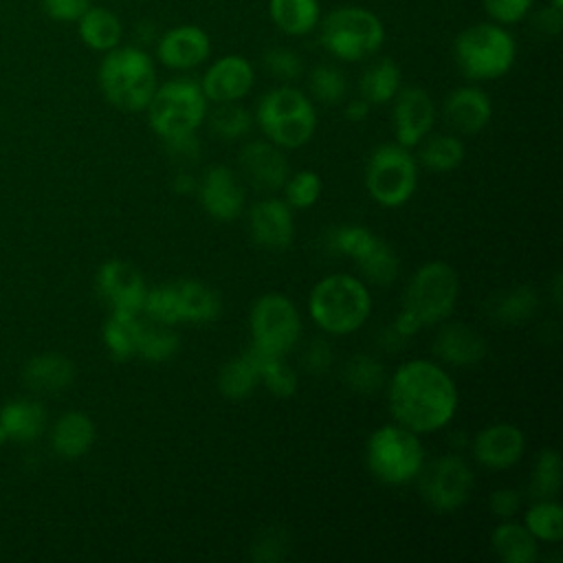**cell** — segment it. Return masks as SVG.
<instances>
[{"label":"cell","mask_w":563,"mask_h":563,"mask_svg":"<svg viewBox=\"0 0 563 563\" xmlns=\"http://www.w3.org/2000/svg\"><path fill=\"white\" fill-rule=\"evenodd\" d=\"M365 462L372 475L387 484L400 486L416 479L424 466V446L418 433L402 424H383L365 442Z\"/></svg>","instance_id":"52a82bcc"},{"label":"cell","mask_w":563,"mask_h":563,"mask_svg":"<svg viewBox=\"0 0 563 563\" xmlns=\"http://www.w3.org/2000/svg\"><path fill=\"white\" fill-rule=\"evenodd\" d=\"M284 196H286V205L290 209H308L312 207L319 198H321V176L312 169H299L295 174H290L284 183Z\"/></svg>","instance_id":"ee69618b"},{"label":"cell","mask_w":563,"mask_h":563,"mask_svg":"<svg viewBox=\"0 0 563 563\" xmlns=\"http://www.w3.org/2000/svg\"><path fill=\"white\" fill-rule=\"evenodd\" d=\"M343 380L356 394H376L380 387H385L387 374L378 358L369 354H356L345 363Z\"/></svg>","instance_id":"f35d334b"},{"label":"cell","mask_w":563,"mask_h":563,"mask_svg":"<svg viewBox=\"0 0 563 563\" xmlns=\"http://www.w3.org/2000/svg\"><path fill=\"white\" fill-rule=\"evenodd\" d=\"M95 284L99 297L108 303L110 312L141 314L147 284L134 264L121 257L106 260L97 271Z\"/></svg>","instance_id":"4fadbf2b"},{"label":"cell","mask_w":563,"mask_h":563,"mask_svg":"<svg viewBox=\"0 0 563 563\" xmlns=\"http://www.w3.org/2000/svg\"><path fill=\"white\" fill-rule=\"evenodd\" d=\"M260 385V354L249 347L229 358L218 372V391L229 400H242Z\"/></svg>","instance_id":"f1b7e54d"},{"label":"cell","mask_w":563,"mask_h":563,"mask_svg":"<svg viewBox=\"0 0 563 563\" xmlns=\"http://www.w3.org/2000/svg\"><path fill=\"white\" fill-rule=\"evenodd\" d=\"M369 110H372V106H369L363 97H356V99H352V101L345 103L343 114H345V119L352 121V123H363V121L369 117Z\"/></svg>","instance_id":"11a10c76"},{"label":"cell","mask_w":563,"mask_h":563,"mask_svg":"<svg viewBox=\"0 0 563 563\" xmlns=\"http://www.w3.org/2000/svg\"><path fill=\"white\" fill-rule=\"evenodd\" d=\"M211 35L198 24H176L154 42L156 62L169 70H191L211 57Z\"/></svg>","instance_id":"5bb4252c"},{"label":"cell","mask_w":563,"mask_h":563,"mask_svg":"<svg viewBox=\"0 0 563 563\" xmlns=\"http://www.w3.org/2000/svg\"><path fill=\"white\" fill-rule=\"evenodd\" d=\"M552 299L556 306H561V273H556L552 279Z\"/></svg>","instance_id":"6f0895ef"},{"label":"cell","mask_w":563,"mask_h":563,"mask_svg":"<svg viewBox=\"0 0 563 563\" xmlns=\"http://www.w3.org/2000/svg\"><path fill=\"white\" fill-rule=\"evenodd\" d=\"M420 473L422 499L429 504V508L442 515L460 510L475 488V473L457 453L435 457L427 468L422 466Z\"/></svg>","instance_id":"7c38bea8"},{"label":"cell","mask_w":563,"mask_h":563,"mask_svg":"<svg viewBox=\"0 0 563 563\" xmlns=\"http://www.w3.org/2000/svg\"><path fill=\"white\" fill-rule=\"evenodd\" d=\"M79 40L86 48L97 53H108L123 42V22L108 7H88L84 15L75 22Z\"/></svg>","instance_id":"484cf974"},{"label":"cell","mask_w":563,"mask_h":563,"mask_svg":"<svg viewBox=\"0 0 563 563\" xmlns=\"http://www.w3.org/2000/svg\"><path fill=\"white\" fill-rule=\"evenodd\" d=\"M308 88L314 101L334 106L341 103L347 95V77L334 64H317L308 75Z\"/></svg>","instance_id":"ab89813d"},{"label":"cell","mask_w":563,"mask_h":563,"mask_svg":"<svg viewBox=\"0 0 563 563\" xmlns=\"http://www.w3.org/2000/svg\"><path fill=\"white\" fill-rule=\"evenodd\" d=\"M356 266L363 277L376 286H389L398 277V257L383 238Z\"/></svg>","instance_id":"b9f144b4"},{"label":"cell","mask_w":563,"mask_h":563,"mask_svg":"<svg viewBox=\"0 0 563 563\" xmlns=\"http://www.w3.org/2000/svg\"><path fill=\"white\" fill-rule=\"evenodd\" d=\"M273 26L288 37H303L317 31L321 20L319 0H268Z\"/></svg>","instance_id":"83f0119b"},{"label":"cell","mask_w":563,"mask_h":563,"mask_svg":"<svg viewBox=\"0 0 563 563\" xmlns=\"http://www.w3.org/2000/svg\"><path fill=\"white\" fill-rule=\"evenodd\" d=\"M198 84L211 103L242 101L255 86V68L244 55H222L207 66Z\"/></svg>","instance_id":"2e32d148"},{"label":"cell","mask_w":563,"mask_h":563,"mask_svg":"<svg viewBox=\"0 0 563 563\" xmlns=\"http://www.w3.org/2000/svg\"><path fill=\"white\" fill-rule=\"evenodd\" d=\"M46 429V409L33 398H13L0 409V444H29Z\"/></svg>","instance_id":"603a6c76"},{"label":"cell","mask_w":563,"mask_h":563,"mask_svg":"<svg viewBox=\"0 0 563 563\" xmlns=\"http://www.w3.org/2000/svg\"><path fill=\"white\" fill-rule=\"evenodd\" d=\"M537 306H539L537 290L532 286H517L493 299L490 314L499 323L517 325L532 319V314L537 312Z\"/></svg>","instance_id":"e575fe53"},{"label":"cell","mask_w":563,"mask_h":563,"mask_svg":"<svg viewBox=\"0 0 563 563\" xmlns=\"http://www.w3.org/2000/svg\"><path fill=\"white\" fill-rule=\"evenodd\" d=\"M319 42L339 62H363L376 55L387 37L383 20L358 4H341L321 15Z\"/></svg>","instance_id":"8992f818"},{"label":"cell","mask_w":563,"mask_h":563,"mask_svg":"<svg viewBox=\"0 0 563 563\" xmlns=\"http://www.w3.org/2000/svg\"><path fill=\"white\" fill-rule=\"evenodd\" d=\"M418 185V163L409 147L398 143L378 145L365 165V189L374 202L394 209L405 205Z\"/></svg>","instance_id":"30bf717a"},{"label":"cell","mask_w":563,"mask_h":563,"mask_svg":"<svg viewBox=\"0 0 563 563\" xmlns=\"http://www.w3.org/2000/svg\"><path fill=\"white\" fill-rule=\"evenodd\" d=\"M391 328L396 330V334L398 336H402L405 341L409 339V336H413L422 325H420V321L411 314V312H407V310H402L400 308V312L396 314V321L391 323Z\"/></svg>","instance_id":"db71d44e"},{"label":"cell","mask_w":563,"mask_h":563,"mask_svg":"<svg viewBox=\"0 0 563 563\" xmlns=\"http://www.w3.org/2000/svg\"><path fill=\"white\" fill-rule=\"evenodd\" d=\"M484 13L490 22L501 26H512L532 13L534 0H482Z\"/></svg>","instance_id":"7dc6e473"},{"label":"cell","mask_w":563,"mask_h":563,"mask_svg":"<svg viewBox=\"0 0 563 563\" xmlns=\"http://www.w3.org/2000/svg\"><path fill=\"white\" fill-rule=\"evenodd\" d=\"M240 167L246 180L260 191H277L290 176V165L275 143L249 141L240 150Z\"/></svg>","instance_id":"ac0fdd59"},{"label":"cell","mask_w":563,"mask_h":563,"mask_svg":"<svg viewBox=\"0 0 563 563\" xmlns=\"http://www.w3.org/2000/svg\"><path fill=\"white\" fill-rule=\"evenodd\" d=\"M75 363L55 352L31 356L22 367V380L35 394H59L66 391L75 380Z\"/></svg>","instance_id":"cb8c5ba5"},{"label":"cell","mask_w":563,"mask_h":563,"mask_svg":"<svg viewBox=\"0 0 563 563\" xmlns=\"http://www.w3.org/2000/svg\"><path fill=\"white\" fill-rule=\"evenodd\" d=\"M97 84L112 108L121 112H141L147 108L158 86L156 62L143 46L119 44L103 53Z\"/></svg>","instance_id":"7a4b0ae2"},{"label":"cell","mask_w":563,"mask_h":563,"mask_svg":"<svg viewBox=\"0 0 563 563\" xmlns=\"http://www.w3.org/2000/svg\"><path fill=\"white\" fill-rule=\"evenodd\" d=\"M198 198L207 216L220 222L240 218L246 202L244 185L227 165H213L205 172L198 185Z\"/></svg>","instance_id":"e0dca14e"},{"label":"cell","mask_w":563,"mask_h":563,"mask_svg":"<svg viewBox=\"0 0 563 563\" xmlns=\"http://www.w3.org/2000/svg\"><path fill=\"white\" fill-rule=\"evenodd\" d=\"M523 526L537 541L559 543L563 539V508L556 499H537L523 517Z\"/></svg>","instance_id":"d590c367"},{"label":"cell","mask_w":563,"mask_h":563,"mask_svg":"<svg viewBox=\"0 0 563 563\" xmlns=\"http://www.w3.org/2000/svg\"><path fill=\"white\" fill-rule=\"evenodd\" d=\"M488 508L495 517L499 519H510L517 515V510L521 508V497L515 488H508V486H501L497 490L490 493L488 497Z\"/></svg>","instance_id":"681fc988"},{"label":"cell","mask_w":563,"mask_h":563,"mask_svg":"<svg viewBox=\"0 0 563 563\" xmlns=\"http://www.w3.org/2000/svg\"><path fill=\"white\" fill-rule=\"evenodd\" d=\"M165 145L174 158H183V161H196L202 152V145H200V139L196 136V132L165 139Z\"/></svg>","instance_id":"816d5d0a"},{"label":"cell","mask_w":563,"mask_h":563,"mask_svg":"<svg viewBox=\"0 0 563 563\" xmlns=\"http://www.w3.org/2000/svg\"><path fill=\"white\" fill-rule=\"evenodd\" d=\"M207 117L211 132L222 141L244 139L253 128V117L244 106H240V101L216 103V108L211 110V114L207 112Z\"/></svg>","instance_id":"8d00e7d4"},{"label":"cell","mask_w":563,"mask_h":563,"mask_svg":"<svg viewBox=\"0 0 563 563\" xmlns=\"http://www.w3.org/2000/svg\"><path fill=\"white\" fill-rule=\"evenodd\" d=\"M453 59L466 79L493 81L515 66L517 42L508 26L490 20L475 22L455 35Z\"/></svg>","instance_id":"277c9868"},{"label":"cell","mask_w":563,"mask_h":563,"mask_svg":"<svg viewBox=\"0 0 563 563\" xmlns=\"http://www.w3.org/2000/svg\"><path fill=\"white\" fill-rule=\"evenodd\" d=\"M418 161L431 172H451L464 161V143L455 134H427L422 141Z\"/></svg>","instance_id":"836d02e7"},{"label":"cell","mask_w":563,"mask_h":563,"mask_svg":"<svg viewBox=\"0 0 563 563\" xmlns=\"http://www.w3.org/2000/svg\"><path fill=\"white\" fill-rule=\"evenodd\" d=\"M260 383L277 396L290 398L297 391L299 378L297 372L286 363V356H262L260 354Z\"/></svg>","instance_id":"7bdbcfd3"},{"label":"cell","mask_w":563,"mask_h":563,"mask_svg":"<svg viewBox=\"0 0 563 563\" xmlns=\"http://www.w3.org/2000/svg\"><path fill=\"white\" fill-rule=\"evenodd\" d=\"M180 323H211L222 312V299L218 290L200 279H174Z\"/></svg>","instance_id":"4316f807"},{"label":"cell","mask_w":563,"mask_h":563,"mask_svg":"<svg viewBox=\"0 0 563 563\" xmlns=\"http://www.w3.org/2000/svg\"><path fill=\"white\" fill-rule=\"evenodd\" d=\"M95 435V422L88 413L66 411L51 429V449L62 460H79L92 449Z\"/></svg>","instance_id":"d4e9b609"},{"label":"cell","mask_w":563,"mask_h":563,"mask_svg":"<svg viewBox=\"0 0 563 563\" xmlns=\"http://www.w3.org/2000/svg\"><path fill=\"white\" fill-rule=\"evenodd\" d=\"M255 123L271 143L282 150H295L314 136L317 108L303 90L282 84L257 99Z\"/></svg>","instance_id":"5b68a950"},{"label":"cell","mask_w":563,"mask_h":563,"mask_svg":"<svg viewBox=\"0 0 563 563\" xmlns=\"http://www.w3.org/2000/svg\"><path fill=\"white\" fill-rule=\"evenodd\" d=\"M288 534L282 526H266L251 543V559L257 563H277L286 559Z\"/></svg>","instance_id":"f6af8a7d"},{"label":"cell","mask_w":563,"mask_h":563,"mask_svg":"<svg viewBox=\"0 0 563 563\" xmlns=\"http://www.w3.org/2000/svg\"><path fill=\"white\" fill-rule=\"evenodd\" d=\"M530 490L534 499H554L561 490V455L556 449H543L532 468Z\"/></svg>","instance_id":"60d3db41"},{"label":"cell","mask_w":563,"mask_h":563,"mask_svg":"<svg viewBox=\"0 0 563 563\" xmlns=\"http://www.w3.org/2000/svg\"><path fill=\"white\" fill-rule=\"evenodd\" d=\"M180 350V336L174 325H163L154 321H141L136 339V356L150 363H165L174 358Z\"/></svg>","instance_id":"d6a6232c"},{"label":"cell","mask_w":563,"mask_h":563,"mask_svg":"<svg viewBox=\"0 0 563 563\" xmlns=\"http://www.w3.org/2000/svg\"><path fill=\"white\" fill-rule=\"evenodd\" d=\"M310 319L328 334L356 332L372 312V295L365 282L350 273L321 277L308 295Z\"/></svg>","instance_id":"3957f363"},{"label":"cell","mask_w":563,"mask_h":563,"mask_svg":"<svg viewBox=\"0 0 563 563\" xmlns=\"http://www.w3.org/2000/svg\"><path fill=\"white\" fill-rule=\"evenodd\" d=\"M141 328V314L110 312L101 328L103 345L117 361H128L136 356V339Z\"/></svg>","instance_id":"1f68e13d"},{"label":"cell","mask_w":563,"mask_h":563,"mask_svg":"<svg viewBox=\"0 0 563 563\" xmlns=\"http://www.w3.org/2000/svg\"><path fill=\"white\" fill-rule=\"evenodd\" d=\"M172 189L178 196H189V194H194L198 189V180L189 172H178L174 176V180H172Z\"/></svg>","instance_id":"9f6ffc18"},{"label":"cell","mask_w":563,"mask_h":563,"mask_svg":"<svg viewBox=\"0 0 563 563\" xmlns=\"http://www.w3.org/2000/svg\"><path fill=\"white\" fill-rule=\"evenodd\" d=\"M251 347L262 356H286L301 334V314L290 297L264 292L251 306Z\"/></svg>","instance_id":"8fae6325"},{"label":"cell","mask_w":563,"mask_h":563,"mask_svg":"<svg viewBox=\"0 0 563 563\" xmlns=\"http://www.w3.org/2000/svg\"><path fill=\"white\" fill-rule=\"evenodd\" d=\"M460 297L457 271L446 262H427L411 277L402 295V310L420 325H435L451 317Z\"/></svg>","instance_id":"9c48e42d"},{"label":"cell","mask_w":563,"mask_h":563,"mask_svg":"<svg viewBox=\"0 0 563 563\" xmlns=\"http://www.w3.org/2000/svg\"><path fill=\"white\" fill-rule=\"evenodd\" d=\"M262 64L271 77L286 81V84L295 81L303 73L301 57L292 48H286V46H273V48L264 51Z\"/></svg>","instance_id":"bcb514c9"},{"label":"cell","mask_w":563,"mask_h":563,"mask_svg":"<svg viewBox=\"0 0 563 563\" xmlns=\"http://www.w3.org/2000/svg\"><path fill=\"white\" fill-rule=\"evenodd\" d=\"M526 451V435L517 424L495 422L473 438V455L486 468H510Z\"/></svg>","instance_id":"d6986e66"},{"label":"cell","mask_w":563,"mask_h":563,"mask_svg":"<svg viewBox=\"0 0 563 563\" xmlns=\"http://www.w3.org/2000/svg\"><path fill=\"white\" fill-rule=\"evenodd\" d=\"M528 18H532V26L537 33H541L543 37H554L561 33L563 29V11L545 4L539 11L530 13Z\"/></svg>","instance_id":"f907efd6"},{"label":"cell","mask_w":563,"mask_h":563,"mask_svg":"<svg viewBox=\"0 0 563 563\" xmlns=\"http://www.w3.org/2000/svg\"><path fill=\"white\" fill-rule=\"evenodd\" d=\"M457 400L451 374L429 358L405 361L387 383L391 418L418 435L444 429L457 411Z\"/></svg>","instance_id":"6da1fadb"},{"label":"cell","mask_w":563,"mask_h":563,"mask_svg":"<svg viewBox=\"0 0 563 563\" xmlns=\"http://www.w3.org/2000/svg\"><path fill=\"white\" fill-rule=\"evenodd\" d=\"M90 0H42V11L55 22H77Z\"/></svg>","instance_id":"c3c4849f"},{"label":"cell","mask_w":563,"mask_h":563,"mask_svg":"<svg viewBox=\"0 0 563 563\" xmlns=\"http://www.w3.org/2000/svg\"><path fill=\"white\" fill-rule=\"evenodd\" d=\"M433 354L446 365L468 367L486 356V341L466 323H444L433 339Z\"/></svg>","instance_id":"7402d4cb"},{"label":"cell","mask_w":563,"mask_h":563,"mask_svg":"<svg viewBox=\"0 0 563 563\" xmlns=\"http://www.w3.org/2000/svg\"><path fill=\"white\" fill-rule=\"evenodd\" d=\"M249 229L253 240L268 251H284L292 244L295 220L286 200L264 198L249 211Z\"/></svg>","instance_id":"ffe728a7"},{"label":"cell","mask_w":563,"mask_h":563,"mask_svg":"<svg viewBox=\"0 0 563 563\" xmlns=\"http://www.w3.org/2000/svg\"><path fill=\"white\" fill-rule=\"evenodd\" d=\"M442 114L451 130L460 134H477L493 119V101L477 86H460L446 95Z\"/></svg>","instance_id":"44dd1931"},{"label":"cell","mask_w":563,"mask_h":563,"mask_svg":"<svg viewBox=\"0 0 563 563\" xmlns=\"http://www.w3.org/2000/svg\"><path fill=\"white\" fill-rule=\"evenodd\" d=\"M391 101L396 143L402 147H416L435 123V103L431 95L420 86H402Z\"/></svg>","instance_id":"9a60e30c"},{"label":"cell","mask_w":563,"mask_h":563,"mask_svg":"<svg viewBox=\"0 0 563 563\" xmlns=\"http://www.w3.org/2000/svg\"><path fill=\"white\" fill-rule=\"evenodd\" d=\"M548 4L554 7V9H559V11H563V0H548Z\"/></svg>","instance_id":"680465c9"},{"label":"cell","mask_w":563,"mask_h":563,"mask_svg":"<svg viewBox=\"0 0 563 563\" xmlns=\"http://www.w3.org/2000/svg\"><path fill=\"white\" fill-rule=\"evenodd\" d=\"M332 365V347L325 341H312L303 354V367L310 374H325Z\"/></svg>","instance_id":"f5cc1de1"},{"label":"cell","mask_w":563,"mask_h":563,"mask_svg":"<svg viewBox=\"0 0 563 563\" xmlns=\"http://www.w3.org/2000/svg\"><path fill=\"white\" fill-rule=\"evenodd\" d=\"M490 545L504 563H534L539 556V541L523 523L504 519L490 534Z\"/></svg>","instance_id":"4dcf8cb0"},{"label":"cell","mask_w":563,"mask_h":563,"mask_svg":"<svg viewBox=\"0 0 563 563\" xmlns=\"http://www.w3.org/2000/svg\"><path fill=\"white\" fill-rule=\"evenodd\" d=\"M145 112L152 132L165 141L196 132L207 119L209 101L198 81L176 77L156 86Z\"/></svg>","instance_id":"ba28073f"},{"label":"cell","mask_w":563,"mask_h":563,"mask_svg":"<svg viewBox=\"0 0 563 563\" xmlns=\"http://www.w3.org/2000/svg\"><path fill=\"white\" fill-rule=\"evenodd\" d=\"M400 88H402V73L391 57L374 59L361 73V79H358V97H363L369 106L389 103Z\"/></svg>","instance_id":"f546056e"},{"label":"cell","mask_w":563,"mask_h":563,"mask_svg":"<svg viewBox=\"0 0 563 563\" xmlns=\"http://www.w3.org/2000/svg\"><path fill=\"white\" fill-rule=\"evenodd\" d=\"M378 242L380 238L361 224H339L328 235V246L354 262H361Z\"/></svg>","instance_id":"74e56055"}]
</instances>
